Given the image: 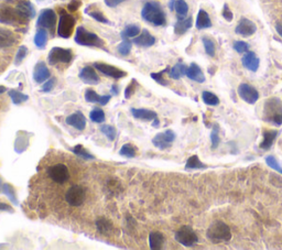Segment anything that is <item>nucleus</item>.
<instances>
[{"label": "nucleus", "mask_w": 282, "mask_h": 250, "mask_svg": "<svg viewBox=\"0 0 282 250\" xmlns=\"http://www.w3.org/2000/svg\"><path fill=\"white\" fill-rule=\"evenodd\" d=\"M101 131L106 136L108 140H111V141H113V140H115L116 135H117L115 127H113L111 125H103L101 127Z\"/></svg>", "instance_id": "nucleus-43"}, {"label": "nucleus", "mask_w": 282, "mask_h": 250, "mask_svg": "<svg viewBox=\"0 0 282 250\" xmlns=\"http://www.w3.org/2000/svg\"><path fill=\"white\" fill-rule=\"evenodd\" d=\"M186 71H188V66L183 64V63H177V64L169 70V75L171 79L180 80L182 76L186 75Z\"/></svg>", "instance_id": "nucleus-31"}, {"label": "nucleus", "mask_w": 282, "mask_h": 250, "mask_svg": "<svg viewBox=\"0 0 282 250\" xmlns=\"http://www.w3.org/2000/svg\"><path fill=\"white\" fill-rule=\"evenodd\" d=\"M73 60V52L71 49H63L54 47L48 54V63L50 65H56L57 63H70Z\"/></svg>", "instance_id": "nucleus-8"}, {"label": "nucleus", "mask_w": 282, "mask_h": 250, "mask_svg": "<svg viewBox=\"0 0 282 250\" xmlns=\"http://www.w3.org/2000/svg\"><path fill=\"white\" fill-rule=\"evenodd\" d=\"M2 192L9 199H10V201L13 204H15V205H18V199H17V196H16L15 190H13V188L10 184L3 183L2 184Z\"/></svg>", "instance_id": "nucleus-41"}, {"label": "nucleus", "mask_w": 282, "mask_h": 250, "mask_svg": "<svg viewBox=\"0 0 282 250\" xmlns=\"http://www.w3.org/2000/svg\"><path fill=\"white\" fill-rule=\"evenodd\" d=\"M71 151L74 154H76V156H79L80 158L85 159V160H93V159L95 158L93 154H90L82 144H77L75 145V147L71 148Z\"/></svg>", "instance_id": "nucleus-36"}, {"label": "nucleus", "mask_w": 282, "mask_h": 250, "mask_svg": "<svg viewBox=\"0 0 282 250\" xmlns=\"http://www.w3.org/2000/svg\"><path fill=\"white\" fill-rule=\"evenodd\" d=\"M47 173L50 179L58 184L65 183V182L70 179V171L67 169V167L63 165V163H57V165L51 166L48 169Z\"/></svg>", "instance_id": "nucleus-10"}, {"label": "nucleus", "mask_w": 282, "mask_h": 250, "mask_svg": "<svg viewBox=\"0 0 282 250\" xmlns=\"http://www.w3.org/2000/svg\"><path fill=\"white\" fill-rule=\"evenodd\" d=\"M133 43L138 45L140 48H150L156 43V38H154L147 29H143L139 35L134 38Z\"/></svg>", "instance_id": "nucleus-18"}, {"label": "nucleus", "mask_w": 282, "mask_h": 250, "mask_svg": "<svg viewBox=\"0 0 282 250\" xmlns=\"http://www.w3.org/2000/svg\"><path fill=\"white\" fill-rule=\"evenodd\" d=\"M140 27L138 25H129L127 26L126 28L121 31V38L124 39H130V38H136V36L140 34Z\"/></svg>", "instance_id": "nucleus-32"}, {"label": "nucleus", "mask_w": 282, "mask_h": 250, "mask_svg": "<svg viewBox=\"0 0 282 250\" xmlns=\"http://www.w3.org/2000/svg\"><path fill=\"white\" fill-rule=\"evenodd\" d=\"M17 42V38L12 31L0 28V48H10Z\"/></svg>", "instance_id": "nucleus-24"}, {"label": "nucleus", "mask_w": 282, "mask_h": 250, "mask_svg": "<svg viewBox=\"0 0 282 250\" xmlns=\"http://www.w3.org/2000/svg\"><path fill=\"white\" fill-rule=\"evenodd\" d=\"M175 240L184 247H193L198 242V237L192 227L182 226L174 235Z\"/></svg>", "instance_id": "nucleus-7"}, {"label": "nucleus", "mask_w": 282, "mask_h": 250, "mask_svg": "<svg viewBox=\"0 0 282 250\" xmlns=\"http://www.w3.org/2000/svg\"><path fill=\"white\" fill-rule=\"evenodd\" d=\"M203 102L208 106H217L220 104V98H218L215 94L211 92H203L202 94Z\"/></svg>", "instance_id": "nucleus-39"}, {"label": "nucleus", "mask_w": 282, "mask_h": 250, "mask_svg": "<svg viewBox=\"0 0 282 250\" xmlns=\"http://www.w3.org/2000/svg\"><path fill=\"white\" fill-rule=\"evenodd\" d=\"M136 88H137V82H136V80H133L131 81V83L127 86V88L125 90V97L130 98L131 96H133Z\"/></svg>", "instance_id": "nucleus-52"}, {"label": "nucleus", "mask_w": 282, "mask_h": 250, "mask_svg": "<svg viewBox=\"0 0 282 250\" xmlns=\"http://www.w3.org/2000/svg\"><path fill=\"white\" fill-rule=\"evenodd\" d=\"M257 27L254 24L252 20L247 19V18H242L239 21V24L237 25L235 29V32L244 36V38H247V36L253 35L254 33H256Z\"/></svg>", "instance_id": "nucleus-16"}, {"label": "nucleus", "mask_w": 282, "mask_h": 250, "mask_svg": "<svg viewBox=\"0 0 282 250\" xmlns=\"http://www.w3.org/2000/svg\"><path fill=\"white\" fill-rule=\"evenodd\" d=\"M17 10L19 11L20 15L25 18V20H30L33 19L36 15L35 8L33 6V3H31L30 1H20L17 4Z\"/></svg>", "instance_id": "nucleus-22"}, {"label": "nucleus", "mask_w": 282, "mask_h": 250, "mask_svg": "<svg viewBox=\"0 0 282 250\" xmlns=\"http://www.w3.org/2000/svg\"><path fill=\"white\" fill-rule=\"evenodd\" d=\"M65 122L67 125L72 126L73 128H75L77 130H84L86 127V118L84 116L83 112L81 111H75L73 112L72 115L69 117H66Z\"/></svg>", "instance_id": "nucleus-19"}, {"label": "nucleus", "mask_w": 282, "mask_h": 250, "mask_svg": "<svg viewBox=\"0 0 282 250\" xmlns=\"http://www.w3.org/2000/svg\"><path fill=\"white\" fill-rule=\"evenodd\" d=\"M106 3L107 7H111V8H115L117 6H119L120 3L127 1V0H104Z\"/></svg>", "instance_id": "nucleus-55"}, {"label": "nucleus", "mask_w": 282, "mask_h": 250, "mask_svg": "<svg viewBox=\"0 0 282 250\" xmlns=\"http://www.w3.org/2000/svg\"><path fill=\"white\" fill-rule=\"evenodd\" d=\"M263 139L260 143V148L262 150H269L272 144H274L275 140L278 136V131L277 130H266L263 131Z\"/></svg>", "instance_id": "nucleus-28"}, {"label": "nucleus", "mask_w": 282, "mask_h": 250, "mask_svg": "<svg viewBox=\"0 0 282 250\" xmlns=\"http://www.w3.org/2000/svg\"><path fill=\"white\" fill-rule=\"evenodd\" d=\"M96 227L99 233L107 235L111 233V230L113 229V224L107 218H99L98 221H96Z\"/></svg>", "instance_id": "nucleus-35"}, {"label": "nucleus", "mask_w": 282, "mask_h": 250, "mask_svg": "<svg viewBox=\"0 0 282 250\" xmlns=\"http://www.w3.org/2000/svg\"><path fill=\"white\" fill-rule=\"evenodd\" d=\"M74 40L77 44L83 45V47L98 48L106 51V49L104 48V41L96 33L86 30L84 27H77Z\"/></svg>", "instance_id": "nucleus-4"}, {"label": "nucleus", "mask_w": 282, "mask_h": 250, "mask_svg": "<svg viewBox=\"0 0 282 250\" xmlns=\"http://www.w3.org/2000/svg\"><path fill=\"white\" fill-rule=\"evenodd\" d=\"M276 30H277V32H278L279 35L282 38V25L277 24V25H276Z\"/></svg>", "instance_id": "nucleus-58"}, {"label": "nucleus", "mask_w": 282, "mask_h": 250, "mask_svg": "<svg viewBox=\"0 0 282 250\" xmlns=\"http://www.w3.org/2000/svg\"><path fill=\"white\" fill-rule=\"evenodd\" d=\"M195 27L198 30H203V29H207V28H211L212 27V21H211V18L208 16V13L201 9V10L198 11L197 13V24H195Z\"/></svg>", "instance_id": "nucleus-27"}, {"label": "nucleus", "mask_w": 282, "mask_h": 250, "mask_svg": "<svg viewBox=\"0 0 282 250\" xmlns=\"http://www.w3.org/2000/svg\"><path fill=\"white\" fill-rule=\"evenodd\" d=\"M6 90H7V88L4 87V86H0V95L3 94L4 92H6Z\"/></svg>", "instance_id": "nucleus-60"}, {"label": "nucleus", "mask_w": 282, "mask_h": 250, "mask_svg": "<svg viewBox=\"0 0 282 250\" xmlns=\"http://www.w3.org/2000/svg\"><path fill=\"white\" fill-rule=\"evenodd\" d=\"M186 76H188L190 80L197 82V83H204V82H205V76L203 74L202 69L197 64H195V63H192V64L188 67Z\"/></svg>", "instance_id": "nucleus-25"}, {"label": "nucleus", "mask_w": 282, "mask_h": 250, "mask_svg": "<svg viewBox=\"0 0 282 250\" xmlns=\"http://www.w3.org/2000/svg\"><path fill=\"white\" fill-rule=\"evenodd\" d=\"M51 76V73H50L49 67L47 66L44 62H39L36 63V65L34 66L33 70V80L35 81V83L42 84L45 81H48Z\"/></svg>", "instance_id": "nucleus-17"}, {"label": "nucleus", "mask_w": 282, "mask_h": 250, "mask_svg": "<svg viewBox=\"0 0 282 250\" xmlns=\"http://www.w3.org/2000/svg\"><path fill=\"white\" fill-rule=\"evenodd\" d=\"M56 77H51V79H49L48 81H45V83L43 84L41 90H42L43 93H50L54 88V86H56Z\"/></svg>", "instance_id": "nucleus-50"}, {"label": "nucleus", "mask_w": 282, "mask_h": 250, "mask_svg": "<svg viewBox=\"0 0 282 250\" xmlns=\"http://www.w3.org/2000/svg\"><path fill=\"white\" fill-rule=\"evenodd\" d=\"M8 94H9V97L11 98V101L13 104H15V105H20V104L25 103L29 99L28 95H26L24 93L19 92V90H16V89H10Z\"/></svg>", "instance_id": "nucleus-34"}, {"label": "nucleus", "mask_w": 282, "mask_h": 250, "mask_svg": "<svg viewBox=\"0 0 282 250\" xmlns=\"http://www.w3.org/2000/svg\"><path fill=\"white\" fill-rule=\"evenodd\" d=\"M87 15H89L90 17L93 18L98 22H102V24H105V25H109L111 24V21H109L107 18L103 15V12H101L99 10H93V11H86Z\"/></svg>", "instance_id": "nucleus-45"}, {"label": "nucleus", "mask_w": 282, "mask_h": 250, "mask_svg": "<svg viewBox=\"0 0 282 250\" xmlns=\"http://www.w3.org/2000/svg\"><path fill=\"white\" fill-rule=\"evenodd\" d=\"M174 10L177 15V18L180 19H184L189 12V6L184 0H175L174 2Z\"/></svg>", "instance_id": "nucleus-33"}, {"label": "nucleus", "mask_w": 282, "mask_h": 250, "mask_svg": "<svg viewBox=\"0 0 282 250\" xmlns=\"http://www.w3.org/2000/svg\"><path fill=\"white\" fill-rule=\"evenodd\" d=\"M75 28V18L65 10L60 11V19L57 25V35L63 39H69Z\"/></svg>", "instance_id": "nucleus-6"}, {"label": "nucleus", "mask_w": 282, "mask_h": 250, "mask_svg": "<svg viewBox=\"0 0 282 250\" xmlns=\"http://www.w3.org/2000/svg\"><path fill=\"white\" fill-rule=\"evenodd\" d=\"M166 242V238L163 234L159 233V231H152L149 235V245L150 249L152 250H159L163 247V244Z\"/></svg>", "instance_id": "nucleus-26"}, {"label": "nucleus", "mask_w": 282, "mask_h": 250, "mask_svg": "<svg viewBox=\"0 0 282 250\" xmlns=\"http://www.w3.org/2000/svg\"><path fill=\"white\" fill-rule=\"evenodd\" d=\"M186 169H192V170H197V169H205L206 166L199 161V159L197 156H192L189 158V160L186 161L185 165Z\"/></svg>", "instance_id": "nucleus-37"}, {"label": "nucleus", "mask_w": 282, "mask_h": 250, "mask_svg": "<svg viewBox=\"0 0 282 250\" xmlns=\"http://www.w3.org/2000/svg\"><path fill=\"white\" fill-rule=\"evenodd\" d=\"M263 120L268 124L279 127L282 125V101L278 97H271L263 105Z\"/></svg>", "instance_id": "nucleus-2"}, {"label": "nucleus", "mask_w": 282, "mask_h": 250, "mask_svg": "<svg viewBox=\"0 0 282 250\" xmlns=\"http://www.w3.org/2000/svg\"><path fill=\"white\" fill-rule=\"evenodd\" d=\"M86 198V192L84 188L81 185H73L72 188L67 190L65 193V201L70 204L71 206L79 207L84 203Z\"/></svg>", "instance_id": "nucleus-11"}, {"label": "nucleus", "mask_w": 282, "mask_h": 250, "mask_svg": "<svg viewBox=\"0 0 282 250\" xmlns=\"http://www.w3.org/2000/svg\"><path fill=\"white\" fill-rule=\"evenodd\" d=\"M27 20L22 17L17 8H11L6 4H0V24L15 26V25H22L26 24Z\"/></svg>", "instance_id": "nucleus-5"}, {"label": "nucleus", "mask_w": 282, "mask_h": 250, "mask_svg": "<svg viewBox=\"0 0 282 250\" xmlns=\"http://www.w3.org/2000/svg\"><path fill=\"white\" fill-rule=\"evenodd\" d=\"M169 67H168V69H166L165 71H161V72H159V73H151V77L152 79L157 82L158 84H160V85H162V86H167L168 84V81L165 79V77H163V75H165V73H167V72H169Z\"/></svg>", "instance_id": "nucleus-46"}, {"label": "nucleus", "mask_w": 282, "mask_h": 250, "mask_svg": "<svg viewBox=\"0 0 282 250\" xmlns=\"http://www.w3.org/2000/svg\"><path fill=\"white\" fill-rule=\"evenodd\" d=\"M204 48H205V51L210 56H215V44H214L213 41L211 39H208L207 36H203L202 38Z\"/></svg>", "instance_id": "nucleus-44"}, {"label": "nucleus", "mask_w": 282, "mask_h": 250, "mask_svg": "<svg viewBox=\"0 0 282 250\" xmlns=\"http://www.w3.org/2000/svg\"><path fill=\"white\" fill-rule=\"evenodd\" d=\"M242 63L244 67H246L247 70L252 72H257L259 65H260V60H259V57L256 56V53L248 51L243 56Z\"/></svg>", "instance_id": "nucleus-21"}, {"label": "nucleus", "mask_w": 282, "mask_h": 250, "mask_svg": "<svg viewBox=\"0 0 282 250\" xmlns=\"http://www.w3.org/2000/svg\"><path fill=\"white\" fill-rule=\"evenodd\" d=\"M79 77L83 83L88 85H97L99 81H101L96 71H95L94 66H84L83 69L80 71Z\"/></svg>", "instance_id": "nucleus-15"}, {"label": "nucleus", "mask_w": 282, "mask_h": 250, "mask_svg": "<svg viewBox=\"0 0 282 250\" xmlns=\"http://www.w3.org/2000/svg\"><path fill=\"white\" fill-rule=\"evenodd\" d=\"M266 162H267V165L271 167V169H274L275 171L279 172L280 174H282V167L280 166V163L277 161V159L274 156L267 157L266 158Z\"/></svg>", "instance_id": "nucleus-48"}, {"label": "nucleus", "mask_w": 282, "mask_h": 250, "mask_svg": "<svg viewBox=\"0 0 282 250\" xmlns=\"http://www.w3.org/2000/svg\"><path fill=\"white\" fill-rule=\"evenodd\" d=\"M85 99L86 102L93 103V104H99V105L105 106L111 101V95H98L94 89L88 88L85 92Z\"/></svg>", "instance_id": "nucleus-20"}, {"label": "nucleus", "mask_w": 282, "mask_h": 250, "mask_svg": "<svg viewBox=\"0 0 282 250\" xmlns=\"http://www.w3.org/2000/svg\"><path fill=\"white\" fill-rule=\"evenodd\" d=\"M0 212H9V213H12V207L9 206L8 204H6V203L0 202Z\"/></svg>", "instance_id": "nucleus-56"}, {"label": "nucleus", "mask_w": 282, "mask_h": 250, "mask_svg": "<svg viewBox=\"0 0 282 250\" xmlns=\"http://www.w3.org/2000/svg\"><path fill=\"white\" fill-rule=\"evenodd\" d=\"M211 141H212V148L216 149L220 144V136H218V126H214V129L211 134Z\"/></svg>", "instance_id": "nucleus-49"}, {"label": "nucleus", "mask_w": 282, "mask_h": 250, "mask_svg": "<svg viewBox=\"0 0 282 250\" xmlns=\"http://www.w3.org/2000/svg\"><path fill=\"white\" fill-rule=\"evenodd\" d=\"M158 126H159V120H158V118H156L153 122V127H158Z\"/></svg>", "instance_id": "nucleus-61"}, {"label": "nucleus", "mask_w": 282, "mask_h": 250, "mask_svg": "<svg viewBox=\"0 0 282 250\" xmlns=\"http://www.w3.org/2000/svg\"><path fill=\"white\" fill-rule=\"evenodd\" d=\"M222 15H223V17L225 18V20L229 21V22L233 20V18H234L233 12L229 10V8H228V6H227V4H224V9H223Z\"/></svg>", "instance_id": "nucleus-53"}, {"label": "nucleus", "mask_w": 282, "mask_h": 250, "mask_svg": "<svg viewBox=\"0 0 282 250\" xmlns=\"http://www.w3.org/2000/svg\"><path fill=\"white\" fill-rule=\"evenodd\" d=\"M174 2H175V0H171L170 3H169V7L171 10H174Z\"/></svg>", "instance_id": "nucleus-59"}, {"label": "nucleus", "mask_w": 282, "mask_h": 250, "mask_svg": "<svg viewBox=\"0 0 282 250\" xmlns=\"http://www.w3.org/2000/svg\"><path fill=\"white\" fill-rule=\"evenodd\" d=\"M89 118L90 120L97 122V124H102V122H104L106 119L105 112H104V111L101 108H94L93 111L89 112Z\"/></svg>", "instance_id": "nucleus-38"}, {"label": "nucleus", "mask_w": 282, "mask_h": 250, "mask_svg": "<svg viewBox=\"0 0 282 250\" xmlns=\"http://www.w3.org/2000/svg\"><path fill=\"white\" fill-rule=\"evenodd\" d=\"M175 140V134L172 130H166L165 133H159L154 138L152 139V143L154 144V147H157L160 150H166L169 149L172 143Z\"/></svg>", "instance_id": "nucleus-12"}, {"label": "nucleus", "mask_w": 282, "mask_h": 250, "mask_svg": "<svg viewBox=\"0 0 282 250\" xmlns=\"http://www.w3.org/2000/svg\"><path fill=\"white\" fill-rule=\"evenodd\" d=\"M93 66L97 71L101 72L102 74L106 75L108 77H113V79H115V80H119V79H122V77L127 76V73L125 71L118 69V67L113 66V65L106 64V63L95 62Z\"/></svg>", "instance_id": "nucleus-13"}, {"label": "nucleus", "mask_w": 282, "mask_h": 250, "mask_svg": "<svg viewBox=\"0 0 282 250\" xmlns=\"http://www.w3.org/2000/svg\"><path fill=\"white\" fill-rule=\"evenodd\" d=\"M111 93L113 95H118L119 94V87H118L117 85H113L112 88H111Z\"/></svg>", "instance_id": "nucleus-57"}, {"label": "nucleus", "mask_w": 282, "mask_h": 250, "mask_svg": "<svg viewBox=\"0 0 282 250\" xmlns=\"http://www.w3.org/2000/svg\"><path fill=\"white\" fill-rule=\"evenodd\" d=\"M237 92L239 97L242 98L244 102L250 104V105H253V104L256 103L259 99L258 90L249 84H240L238 86Z\"/></svg>", "instance_id": "nucleus-14"}, {"label": "nucleus", "mask_w": 282, "mask_h": 250, "mask_svg": "<svg viewBox=\"0 0 282 250\" xmlns=\"http://www.w3.org/2000/svg\"><path fill=\"white\" fill-rule=\"evenodd\" d=\"M48 42V31L44 28H40L34 35V44L40 50H44Z\"/></svg>", "instance_id": "nucleus-30"}, {"label": "nucleus", "mask_w": 282, "mask_h": 250, "mask_svg": "<svg viewBox=\"0 0 282 250\" xmlns=\"http://www.w3.org/2000/svg\"><path fill=\"white\" fill-rule=\"evenodd\" d=\"M234 50L238 53H246L249 50V45L244 41H236L234 43Z\"/></svg>", "instance_id": "nucleus-51"}, {"label": "nucleus", "mask_w": 282, "mask_h": 250, "mask_svg": "<svg viewBox=\"0 0 282 250\" xmlns=\"http://www.w3.org/2000/svg\"><path fill=\"white\" fill-rule=\"evenodd\" d=\"M27 54H28V48H27L26 45H21L19 50H18V52H17V56L15 58V64L20 65L21 62L26 58Z\"/></svg>", "instance_id": "nucleus-47"}, {"label": "nucleus", "mask_w": 282, "mask_h": 250, "mask_svg": "<svg viewBox=\"0 0 282 250\" xmlns=\"http://www.w3.org/2000/svg\"><path fill=\"white\" fill-rule=\"evenodd\" d=\"M141 17L148 24L156 27H161L167 24L166 12L162 9L161 4L157 1L145 2L141 10Z\"/></svg>", "instance_id": "nucleus-1"}, {"label": "nucleus", "mask_w": 282, "mask_h": 250, "mask_svg": "<svg viewBox=\"0 0 282 250\" xmlns=\"http://www.w3.org/2000/svg\"><path fill=\"white\" fill-rule=\"evenodd\" d=\"M131 115H133L136 119L144 120V121H151L157 118V112L153 111H150L147 108H131L130 109Z\"/></svg>", "instance_id": "nucleus-23"}, {"label": "nucleus", "mask_w": 282, "mask_h": 250, "mask_svg": "<svg viewBox=\"0 0 282 250\" xmlns=\"http://www.w3.org/2000/svg\"><path fill=\"white\" fill-rule=\"evenodd\" d=\"M192 27V18H184V19H180L174 26V33L177 35L184 34L186 31L191 29Z\"/></svg>", "instance_id": "nucleus-29"}, {"label": "nucleus", "mask_w": 282, "mask_h": 250, "mask_svg": "<svg viewBox=\"0 0 282 250\" xmlns=\"http://www.w3.org/2000/svg\"><path fill=\"white\" fill-rule=\"evenodd\" d=\"M136 153H137V150H136V147L133 144L130 143H126L121 147V149L119 150V154L122 157H126V158H134L136 156Z\"/></svg>", "instance_id": "nucleus-40"}, {"label": "nucleus", "mask_w": 282, "mask_h": 250, "mask_svg": "<svg viewBox=\"0 0 282 250\" xmlns=\"http://www.w3.org/2000/svg\"><path fill=\"white\" fill-rule=\"evenodd\" d=\"M207 238L214 244L227 243L231 239V231L228 226L223 222H214L211 226L208 227L206 231Z\"/></svg>", "instance_id": "nucleus-3"}, {"label": "nucleus", "mask_w": 282, "mask_h": 250, "mask_svg": "<svg viewBox=\"0 0 282 250\" xmlns=\"http://www.w3.org/2000/svg\"><path fill=\"white\" fill-rule=\"evenodd\" d=\"M56 13L52 9H43L42 11L40 12L38 21H36V26L40 27V28H44L51 31L52 33H54V30H56Z\"/></svg>", "instance_id": "nucleus-9"}, {"label": "nucleus", "mask_w": 282, "mask_h": 250, "mask_svg": "<svg viewBox=\"0 0 282 250\" xmlns=\"http://www.w3.org/2000/svg\"><path fill=\"white\" fill-rule=\"evenodd\" d=\"M81 1L80 0H72V1L67 4V9H69L70 11H76L77 9H79L81 7Z\"/></svg>", "instance_id": "nucleus-54"}, {"label": "nucleus", "mask_w": 282, "mask_h": 250, "mask_svg": "<svg viewBox=\"0 0 282 250\" xmlns=\"http://www.w3.org/2000/svg\"><path fill=\"white\" fill-rule=\"evenodd\" d=\"M131 48H133V41H130L129 39H124L122 42L118 45V52L122 56H126L130 53Z\"/></svg>", "instance_id": "nucleus-42"}]
</instances>
